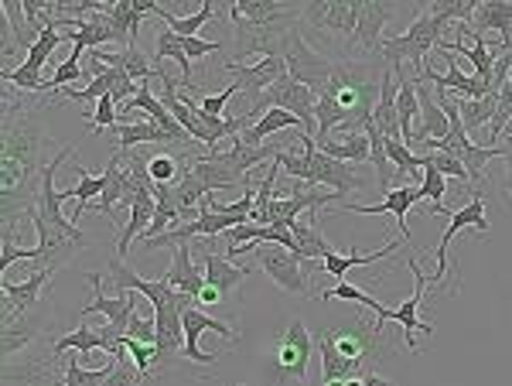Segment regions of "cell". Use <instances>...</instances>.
Returning <instances> with one entry per match:
<instances>
[{
    "mask_svg": "<svg viewBox=\"0 0 512 386\" xmlns=\"http://www.w3.org/2000/svg\"><path fill=\"white\" fill-rule=\"evenodd\" d=\"M41 110H28L24 103H7L4 113V144H0V209H4V240L18 219H28L35 209L41 171H45L48 134L38 120Z\"/></svg>",
    "mask_w": 512,
    "mask_h": 386,
    "instance_id": "6da1fadb",
    "label": "cell"
},
{
    "mask_svg": "<svg viewBox=\"0 0 512 386\" xmlns=\"http://www.w3.org/2000/svg\"><path fill=\"white\" fill-rule=\"evenodd\" d=\"M243 253H256V267L274 281L280 291L297 294V298H308L311 294V274H315V260L301 257V253H291L287 246L277 243H243L236 250H229L226 257H243Z\"/></svg>",
    "mask_w": 512,
    "mask_h": 386,
    "instance_id": "7a4b0ae2",
    "label": "cell"
},
{
    "mask_svg": "<svg viewBox=\"0 0 512 386\" xmlns=\"http://www.w3.org/2000/svg\"><path fill=\"white\" fill-rule=\"evenodd\" d=\"M444 28H448V21L437 18V14H431V11H424V14H417L414 24H410L403 35H386L383 45H379V55H383L393 69H403V65L410 62L417 69V79H420L427 59H431V48H437Z\"/></svg>",
    "mask_w": 512,
    "mask_h": 386,
    "instance_id": "3957f363",
    "label": "cell"
},
{
    "mask_svg": "<svg viewBox=\"0 0 512 386\" xmlns=\"http://www.w3.org/2000/svg\"><path fill=\"white\" fill-rule=\"evenodd\" d=\"M294 18H297V11L277 21H253V18H243V14L229 4V24H233V55H229V59L239 62V59H250V55H280V45L291 35Z\"/></svg>",
    "mask_w": 512,
    "mask_h": 386,
    "instance_id": "277c9868",
    "label": "cell"
},
{
    "mask_svg": "<svg viewBox=\"0 0 512 386\" xmlns=\"http://www.w3.org/2000/svg\"><path fill=\"white\" fill-rule=\"evenodd\" d=\"M407 267H410V274L417 277V291L410 294L403 305H396V308H386L383 301L373 308L376 311V325H373V335L376 332H383V325L386 322H396L403 328V335H407V346H410V352H417L420 346H417V332H424V335H434V325H427V322H420V305H424V291H427V284H434L431 277L420 270V264H417V257H410L407 260Z\"/></svg>",
    "mask_w": 512,
    "mask_h": 386,
    "instance_id": "5b68a950",
    "label": "cell"
},
{
    "mask_svg": "<svg viewBox=\"0 0 512 386\" xmlns=\"http://www.w3.org/2000/svg\"><path fill=\"white\" fill-rule=\"evenodd\" d=\"M270 106H280V110H291V113H297V117L304 120V127H315L318 123V117H315V106H318V93L311 86H304V82H297L294 76H280L274 86L267 89V93L260 96V100H256L250 110V120L256 123L263 117V113L270 110Z\"/></svg>",
    "mask_w": 512,
    "mask_h": 386,
    "instance_id": "8992f818",
    "label": "cell"
},
{
    "mask_svg": "<svg viewBox=\"0 0 512 386\" xmlns=\"http://www.w3.org/2000/svg\"><path fill=\"white\" fill-rule=\"evenodd\" d=\"M280 59L287 62V76H294L297 82L311 86L315 93L325 86L328 79H332V72H335V59L315 52L297 28H291V35H287L284 45H280Z\"/></svg>",
    "mask_w": 512,
    "mask_h": 386,
    "instance_id": "52a82bcc",
    "label": "cell"
},
{
    "mask_svg": "<svg viewBox=\"0 0 512 386\" xmlns=\"http://www.w3.org/2000/svg\"><path fill=\"white\" fill-rule=\"evenodd\" d=\"M311 349H315V342H311L308 325L301 318H294L291 328L274 342V356H270L274 359V373L284 376V380H304L311 369Z\"/></svg>",
    "mask_w": 512,
    "mask_h": 386,
    "instance_id": "ba28073f",
    "label": "cell"
},
{
    "mask_svg": "<svg viewBox=\"0 0 512 386\" xmlns=\"http://www.w3.org/2000/svg\"><path fill=\"white\" fill-rule=\"evenodd\" d=\"M55 322V311L48 301H38L35 308H28L24 315L18 318H7L4 322V332H0V352H4V359L11 363L18 352H24L35 339L45 335V328H52Z\"/></svg>",
    "mask_w": 512,
    "mask_h": 386,
    "instance_id": "9c48e42d",
    "label": "cell"
},
{
    "mask_svg": "<svg viewBox=\"0 0 512 386\" xmlns=\"http://www.w3.org/2000/svg\"><path fill=\"white\" fill-rule=\"evenodd\" d=\"M222 69H226L229 76H233L239 93L250 96V106H253L263 93H267L270 86H274V82H277L280 76H284V72H287V62L280 59V55H263V59H260V62H253V65H243V62H233V59H229L226 65H222Z\"/></svg>",
    "mask_w": 512,
    "mask_h": 386,
    "instance_id": "30bf717a",
    "label": "cell"
},
{
    "mask_svg": "<svg viewBox=\"0 0 512 386\" xmlns=\"http://www.w3.org/2000/svg\"><path fill=\"white\" fill-rule=\"evenodd\" d=\"M451 223L448 229H444V236H441V243H437V270L431 274V281H444L448 277V246L454 236L461 233V229H478V233H489V219H485V199H482V192H475L472 199H468L465 205H461L458 212H451Z\"/></svg>",
    "mask_w": 512,
    "mask_h": 386,
    "instance_id": "8fae6325",
    "label": "cell"
},
{
    "mask_svg": "<svg viewBox=\"0 0 512 386\" xmlns=\"http://www.w3.org/2000/svg\"><path fill=\"white\" fill-rule=\"evenodd\" d=\"M55 270L52 267H41V270H31L24 281H0V291H4V301H0V322H7V318H18L24 315L28 308H35L41 301V291L48 287V281H52Z\"/></svg>",
    "mask_w": 512,
    "mask_h": 386,
    "instance_id": "7c38bea8",
    "label": "cell"
},
{
    "mask_svg": "<svg viewBox=\"0 0 512 386\" xmlns=\"http://www.w3.org/2000/svg\"><path fill=\"white\" fill-rule=\"evenodd\" d=\"M410 205H424V188H420V185H396L383 202H376V205H352V202H342V209L359 212V216H396L403 240H410V226H407Z\"/></svg>",
    "mask_w": 512,
    "mask_h": 386,
    "instance_id": "4fadbf2b",
    "label": "cell"
},
{
    "mask_svg": "<svg viewBox=\"0 0 512 386\" xmlns=\"http://www.w3.org/2000/svg\"><path fill=\"white\" fill-rule=\"evenodd\" d=\"M311 185H328L338 195H349V192H359L366 182L355 175V164L338 161L332 154L321 151V147H315V151H311Z\"/></svg>",
    "mask_w": 512,
    "mask_h": 386,
    "instance_id": "5bb4252c",
    "label": "cell"
},
{
    "mask_svg": "<svg viewBox=\"0 0 512 386\" xmlns=\"http://www.w3.org/2000/svg\"><path fill=\"white\" fill-rule=\"evenodd\" d=\"M396 0H362V11H359V28H355V38L366 52H379L383 45V28L396 18Z\"/></svg>",
    "mask_w": 512,
    "mask_h": 386,
    "instance_id": "9a60e30c",
    "label": "cell"
},
{
    "mask_svg": "<svg viewBox=\"0 0 512 386\" xmlns=\"http://www.w3.org/2000/svg\"><path fill=\"white\" fill-rule=\"evenodd\" d=\"M86 281L93 284V301H89V305H82L79 315L86 318V315H93V311H99V315L110 318V325H117L120 332L127 335L130 318H134V311H137V291H117V298H106V294L99 291V277L96 274H89Z\"/></svg>",
    "mask_w": 512,
    "mask_h": 386,
    "instance_id": "2e32d148",
    "label": "cell"
},
{
    "mask_svg": "<svg viewBox=\"0 0 512 386\" xmlns=\"http://www.w3.org/2000/svg\"><path fill=\"white\" fill-rule=\"evenodd\" d=\"M192 250H195L192 243L175 246V260H171V267H168V274H164V281L175 287V291L192 294V298H198V291L205 287V270H198V267H195Z\"/></svg>",
    "mask_w": 512,
    "mask_h": 386,
    "instance_id": "e0dca14e",
    "label": "cell"
},
{
    "mask_svg": "<svg viewBox=\"0 0 512 386\" xmlns=\"http://www.w3.org/2000/svg\"><path fill=\"white\" fill-rule=\"evenodd\" d=\"M246 277H250V267H236L226 253H212V250L205 253V284L219 287L229 301H233V294L243 287Z\"/></svg>",
    "mask_w": 512,
    "mask_h": 386,
    "instance_id": "ac0fdd59",
    "label": "cell"
},
{
    "mask_svg": "<svg viewBox=\"0 0 512 386\" xmlns=\"http://www.w3.org/2000/svg\"><path fill=\"white\" fill-rule=\"evenodd\" d=\"M475 31H499V45L512 48V0H485L482 7L475 11V18L468 21Z\"/></svg>",
    "mask_w": 512,
    "mask_h": 386,
    "instance_id": "d6986e66",
    "label": "cell"
},
{
    "mask_svg": "<svg viewBox=\"0 0 512 386\" xmlns=\"http://www.w3.org/2000/svg\"><path fill=\"white\" fill-rule=\"evenodd\" d=\"M318 349H321V383H335V380H352V373L359 369V363L349 356H342V349L335 346V328L318 332Z\"/></svg>",
    "mask_w": 512,
    "mask_h": 386,
    "instance_id": "ffe728a7",
    "label": "cell"
},
{
    "mask_svg": "<svg viewBox=\"0 0 512 386\" xmlns=\"http://www.w3.org/2000/svg\"><path fill=\"white\" fill-rule=\"evenodd\" d=\"M291 229H294L297 253H301V257H308V260L321 257V260H325L328 253H335V246L328 243L325 236H321V216H318V209H308Z\"/></svg>",
    "mask_w": 512,
    "mask_h": 386,
    "instance_id": "44dd1931",
    "label": "cell"
},
{
    "mask_svg": "<svg viewBox=\"0 0 512 386\" xmlns=\"http://www.w3.org/2000/svg\"><path fill=\"white\" fill-rule=\"evenodd\" d=\"M396 93H400V86H396V76L393 69L383 72V82H379V103L373 110V123L379 130H383L390 141H396V137H403L400 130V110H396Z\"/></svg>",
    "mask_w": 512,
    "mask_h": 386,
    "instance_id": "7402d4cb",
    "label": "cell"
},
{
    "mask_svg": "<svg viewBox=\"0 0 512 386\" xmlns=\"http://www.w3.org/2000/svg\"><path fill=\"white\" fill-rule=\"evenodd\" d=\"M113 144H117V151H130L134 144H175V137H171L158 120L147 117L140 123H117Z\"/></svg>",
    "mask_w": 512,
    "mask_h": 386,
    "instance_id": "603a6c76",
    "label": "cell"
},
{
    "mask_svg": "<svg viewBox=\"0 0 512 386\" xmlns=\"http://www.w3.org/2000/svg\"><path fill=\"white\" fill-rule=\"evenodd\" d=\"M287 127H301V130H308V127H304V120L297 117V113H291V110H280V106H270V110L263 113V117L253 123V127H246L243 134H239V141H246V144L260 147V144H267V137H270V134H280V130H287Z\"/></svg>",
    "mask_w": 512,
    "mask_h": 386,
    "instance_id": "cb8c5ba5",
    "label": "cell"
},
{
    "mask_svg": "<svg viewBox=\"0 0 512 386\" xmlns=\"http://www.w3.org/2000/svg\"><path fill=\"white\" fill-rule=\"evenodd\" d=\"M396 86H400V93H396V110H400V130H403V141L410 144V137H414V120H417V113H420L417 79H410L403 69H396Z\"/></svg>",
    "mask_w": 512,
    "mask_h": 386,
    "instance_id": "d4e9b609",
    "label": "cell"
},
{
    "mask_svg": "<svg viewBox=\"0 0 512 386\" xmlns=\"http://www.w3.org/2000/svg\"><path fill=\"white\" fill-rule=\"evenodd\" d=\"M154 59L158 62H178V69H181V86H195V79H192V59H188V52H185V45H181V35H175L171 28H161V35H158V48H154Z\"/></svg>",
    "mask_w": 512,
    "mask_h": 386,
    "instance_id": "484cf974",
    "label": "cell"
},
{
    "mask_svg": "<svg viewBox=\"0 0 512 386\" xmlns=\"http://www.w3.org/2000/svg\"><path fill=\"white\" fill-rule=\"evenodd\" d=\"M400 240H390L383 246V250H373L366 257V253H349V257H342V253H328L325 260H321V264H325V274L328 277H345L349 274L352 267H366V264H376V260H383V257H390V253H396L400 250Z\"/></svg>",
    "mask_w": 512,
    "mask_h": 386,
    "instance_id": "4316f807",
    "label": "cell"
},
{
    "mask_svg": "<svg viewBox=\"0 0 512 386\" xmlns=\"http://www.w3.org/2000/svg\"><path fill=\"white\" fill-rule=\"evenodd\" d=\"M76 171H79V185L65 188V195H69V199H76V212L69 216L72 223H79L82 212H86L89 205L96 202V195H103V188H106V175H93L86 164H76Z\"/></svg>",
    "mask_w": 512,
    "mask_h": 386,
    "instance_id": "83f0119b",
    "label": "cell"
},
{
    "mask_svg": "<svg viewBox=\"0 0 512 386\" xmlns=\"http://www.w3.org/2000/svg\"><path fill=\"white\" fill-rule=\"evenodd\" d=\"M369 134V141H373V154H369V161H373V168H376V182H379V192L383 195H390L393 192V161H390V154H386V134L376 127L373 120L362 127Z\"/></svg>",
    "mask_w": 512,
    "mask_h": 386,
    "instance_id": "f1b7e54d",
    "label": "cell"
},
{
    "mask_svg": "<svg viewBox=\"0 0 512 386\" xmlns=\"http://www.w3.org/2000/svg\"><path fill=\"white\" fill-rule=\"evenodd\" d=\"M461 120H465L468 134H478L482 127H492L495 110H499V93H485L482 100H458Z\"/></svg>",
    "mask_w": 512,
    "mask_h": 386,
    "instance_id": "f546056e",
    "label": "cell"
},
{
    "mask_svg": "<svg viewBox=\"0 0 512 386\" xmlns=\"http://www.w3.org/2000/svg\"><path fill=\"white\" fill-rule=\"evenodd\" d=\"M158 18H164V24H168L175 35L188 38V35H198L205 24L216 18V7H212V0H205V7H198V11L188 14V18H178V14H171V11H164V7H158Z\"/></svg>",
    "mask_w": 512,
    "mask_h": 386,
    "instance_id": "4dcf8cb0",
    "label": "cell"
},
{
    "mask_svg": "<svg viewBox=\"0 0 512 386\" xmlns=\"http://www.w3.org/2000/svg\"><path fill=\"white\" fill-rule=\"evenodd\" d=\"M318 147L315 137L304 134V151L294 154V151H277V164L287 171V178H297V182H308L311 185V151Z\"/></svg>",
    "mask_w": 512,
    "mask_h": 386,
    "instance_id": "1f68e13d",
    "label": "cell"
},
{
    "mask_svg": "<svg viewBox=\"0 0 512 386\" xmlns=\"http://www.w3.org/2000/svg\"><path fill=\"white\" fill-rule=\"evenodd\" d=\"M69 349H76V352H93V349H103V335H99V328H86V325H79L76 332L62 335V339L55 342V346H52V356H55V359H62Z\"/></svg>",
    "mask_w": 512,
    "mask_h": 386,
    "instance_id": "d6a6232c",
    "label": "cell"
},
{
    "mask_svg": "<svg viewBox=\"0 0 512 386\" xmlns=\"http://www.w3.org/2000/svg\"><path fill=\"white\" fill-rule=\"evenodd\" d=\"M117 363H120V359H113V363L103 366V369H86L79 359H65L62 386H103L106 376L113 373V366H117Z\"/></svg>",
    "mask_w": 512,
    "mask_h": 386,
    "instance_id": "836d02e7",
    "label": "cell"
},
{
    "mask_svg": "<svg viewBox=\"0 0 512 386\" xmlns=\"http://www.w3.org/2000/svg\"><path fill=\"white\" fill-rule=\"evenodd\" d=\"M386 154H390L393 168L400 171V175H407V178H424V175H420V168H424V154H414V151H410L403 137H396V141H390V137H386Z\"/></svg>",
    "mask_w": 512,
    "mask_h": 386,
    "instance_id": "e575fe53",
    "label": "cell"
},
{
    "mask_svg": "<svg viewBox=\"0 0 512 386\" xmlns=\"http://www.w3.org/2000/svg\"><path fill=\"white\" fill-rule=\"evenodd\" d=\"M502 158V144L499 147H489V144H468L465 151H461V161H465L468 175H472V182L482 185L485 182V168H489V161Z\"/></svg>",
    "mask_w": 512,
    "mask_h": 386,
    "instance_id": "d590c367",
    "label": "cell"
},
{
    "mask_svg": "<svg viewBox=\"0 0 512 386\" xmlns=\"http://www.w3.org/2000/svg\"><path fill=\"white\" fill-rule=\"evenodd\" d=\"M233 7L243 18H253V21H277V18L294 14L291 7L280 4V0H233Z\"/></svg>",
    "mask_w": 512,
    "mask_h": 386,
    "instance_id": "8d00e7d4",
    "label": "cell"
},
{
    "mask_svg": "<svg viewBox=\"0 0 512 386\" xmlns=\"http://www.w3.org/2000/svg\"><path fill=\"white\" fill-rule=\"evenodd\" d=\"M0 79L14 82V89L21 93H48V82L41 79V69H31V65H14V69H0Z\"/></svg>",
    "mask_w": 512,
    "mask_h": 386,
    "instance_id": "74e56055",
    "label": "cell"
},
{
    "mask_svg": "<svg viewBox=\"0 0 512 386\" xmlns=\"http://www.w3.org/2000/svg\"><path fill=\"white\" fill-rule=\"evenodd\" d=\"M123 346H127L130 359H134V366L147 376V380H154V376L161 373V366H158V346H151V342H140V339H130V335L123 339Z\"/></svg>",
    "mask_w": 512,
    "mask_h": 386,
    "instance_id": "f35d334b",
    "label": "cell"
},
{
    "mask_svg": "<svg viewBox=\"0 0 512 386\" xmlns=\"http://www.w3.org/2000/svg\"><path fill=\"white\" fill-rule=\"evenodd\" d=\"M62 41H65V35H62L59 28H45V31H41V35L35 38V45L28 48V59H24V65H31V69H41V65L52 59V52L62 45Z\"/></svg>",
    "mask_w": 512,
    "mask_h": 386,
    "instance_id": "ab89813d",
    "label": "cell"
},
{
    "mask_svg": "<svg viewBox=\"0 0 512 386\" xmlns=\"http://www.w3.org/2000/svg\"><path fill=\"white\" fill-rule=\"evenodd\" d=\"M147 171H151L154 185H171L175 178L185 175V158H175V154H154L151 161H147Z\"/></svg>",
    "mask_w": 512,
    "mask_h": 386,
    "instance_id": "60d3db41",
    "label": "cell"
},
{
    "mask_svg": "<svg viewBox=\"0 0 512 386\" xmlns=\"http://www.w3.org/2000/svg\"><path fill=\"white\" fill-rule=\"evenodd\" d=\"M420 188H424V199H431V212L434 216H451L448 209H441V199L448 195V178L441 175L431 164H424V178H420Z\"/></svg>",
    "mask_w": 512,
    "mask_h": 386,
    "instance_id": "b9f144b4",
    "label": "cell"
},
{
    "mask_svg": "<svg viewBox=\"0 0 512 386\" xmlns=\"http://www.w3.org/2000/svg\"><path fill=\"white\" fill-rule=\"evenodd\" d=\"M424 164H431V168L441 171L444 178H458V182H472V175H468L465 161L458 158V154L451 151H424Z\"/></svg>",
    "mask_w": 512,
    "mask_h": 386,
    "instance_id": "7bdbcfd3",
    "label": "cell"
},
{
    "mask_svg": "<svg viewBox=\"0 0 512 386\" xmlns=\"http://www.w3.org/2000/svg\"><path fill=\"white\" fill-rule=\"evenodd\" d=\"M509 120H512V76L506 79V86L499 89V110H495V120L489 127V147H499L502 130H506Z\"/></svg>",
    "mask_w": 512,
    "mask_h": 386,
    "instance_id": "ee69618b",
    "label": "cell"
},
{
    "mask_svg": "<svg viewBox=\"0 0 512 386\" xmlns=\"http://www.w3.org/2000/svg\"><path fill=\"white\" fill-rule=\"evenodd\" d=\"M321 301H355V305H366L369 311H373L379 301L373 298V294H366V291H359L355 284L349 281H338L335 287H328V291H321Z\"/></svg>",
    "mask_w": 512,
    "mask_h": 386,
    "instance_id": "f6af8a7d",
    "label": "cell"
},
{
    "mask_svg": "<svg viewBox=\"0 0 512 386\" xmlns=\"http://www.w3.org/2000/svg\"><path fill=\"white\" fill-rule=\"evenodd\" d=\"M117 117H120V113H117V100H113V96L106 93L103 100L96 103V110L89 113L86 130H89V134H103L106 127H113V123H117Z\"/></svg>",
    "mask_w": 512,
    "mask_h": 386,
    "instance_id": "bcb514c9",
    "label": "cell"
},
{
    "mask_svg": "<svg viewBox=\"0 0 512 386\" xmlns=\"http://www.w3.org/2000/svg\"><path fill=\"white\" fill-rule=\"evenodd\" d=\"M48 246L38 240V246H14L11 240H4V250H0V267H4V274L11 270V264H18V260H45Z\"/></svg>",
    "mask_w": 512,
    "mask_h": 386,
    "instance_id": "7dc6e473",
    "label": "cell"
},
{
    "mask_svg": "<svg viewBox=\"0 0 512 386\" xmlns=\"http://www.w3.org/2000/svg\"><path fill=\"white\" fill-rule=\"evenodd\" d=\"M140 383H147V376L140 373V369L134 366V359H120L117 366H113V373L106 376V383L103 386H140Z\"/></svg>",
    "mask_w": 512,
    "mask_h": 386,
    "instance_id": "c3c4849f",
    "label": "cell"
},
{
    "mask_svg": "<svg viewBox=\"0 0 512 386\" xmlns=\"http://www.w3.org/2000/svg\"><path fill=\"white\" fill-rule=\"evenodd\" d=\"M127 335H130V339H140V342H151V346H158V318H154V311H151V315H140V311H134Z\"/></svg>",
    "mask_w": 512,
    "mask_h": 386,
    "instance_id": "681fc988",
    "label": "cell"
},
{
    "mask_svg": "<svg viewBox=\"0 0 512 386\" xmlns=\"http://www.w3.org/2000/svg\"><path fill=\"white\" fill-rule=\"evenodd\" d=\"M82 79V65H79V59H65L59 69H55V76L48 79V93H55V89H62V86H69V82H79Z\"/></svg>",
    "mask_w": 512,
    "mask_h": 386,
    "instance_id": "f907efd6",
    "label": "cell"
},
{
    "mask_svg": "<svg viewBox=\"0 0 512 386\" xmlns=\"http://www.w3.org/2000/svg\"><path fill=\"white\" fill-rule=\"evenodd\" d=\"M332 7H335V0H308L304 11H301V18H304V24H311L315 31H321L325 28V18L332 14Z\"/></svg>",
    "mask_w": 512,
    "mask_h": 386,
    "instance_id": "816d5d0a",
    "label": "cell"
},
{
    "mask_svg": "<svg viewBox=\"0 0 512 386\" xmlns=\"http://www.w3.org/2000/svg\"><path fill=\"white\" fill-rule=\"evenodd\" d=\"M335 346L342 349V356L355 359V363H362V356H366V339H359L355 332H338L335 328Z\"/></svg>",
    "mask_w": 512,
    "mask_h": 386,
    "instance_id": "f5cc1de1",
    "label": "cell"
},
{
    "mask_svg": "<svg viewBox=\"0 0 512 386\" xmlns=\"http://www.w3.org/2000/svg\"><path fill=\"white\" fill-rule=\"evenodd\" d=\"M236 93H239V89H236V82H233V86H226L219 96H205L202 93V96H198V103H202V110L209 113V117H222V113H226V103L233 100Z\"/></svg>",
    "mask_w": 512,
    "mask_h": 386,
    "instance_id": "db71d44e",
    "label": "cell"
},
{
    "mask_svg": "<svg viewBox=\"0 0 512 386\" xmlns=\"http://www.w3.org/2000/svg\"><path fill=\"white\" fill-rule=\"evenodd\" d=\"M181 45H185L188 59H205V55L219 52L222 41H205V38H198V35H188V38H181Z\"/></svg>",
    "mask_w": 512,
    "mask_h": 386,
    "instance_id": "11a10c76",
    "label": "cell"
},
{
    "mask_svg": "<svg viewBox=\"0 0 512 386\" xmlns=\"http://www.w3.org/2000/svg\"><path fill=\"white\" fill-rule=\"evenodd\" d=\"M134 7H137V14H158V0H134Z\"/></svg>",
    "mask_w": 512,
    "mask_h": 386,
    "instance_id": "9f6ffc18",
    "label": "cell"
},
{
    "mask_svg": "<svg viewBox=\"0 0 512 386\" xmlns=\"http://www.w3.org/2000/svg\"><path fill=\"white\" fill-rule=\"evenodd\" d=\"M362 380H366V386H393L390 380H386V376H379V373H366Z\"/></svg>",
    "mask_w": 512,
    "mask_h": 386,
    "instance_id": "6f0895ef",
    "label": "cell"
},
{
    "mask_svg": "<svg viewBox=\"0 0 512 386\" xmlns=\"http://www.w3.org/2000/svg\"><path fill=\"white\" fill-rule=\"evenodd\" d=\"M502 188H506V192L512 195V168L506 171V178H502Z\"/></svg>",
    "mask_w": 512,
    "mask_h": 386,
    "instance_id": "680465c9",
    "label": "cell"
},
{
    "mask_svg": "<svg viewBox=\"0 0 512 386\" xmlns=\"http://www.w3.org/2000/svg\"><path fill=\"white\" fill-rule=\"evenodd\" d=\"M345 386H366V380H355L352 376V380H345Z\"/></svg>",
    "mask_w": 512,
    "mask_h": 386,
    "instance_id": "91938a15",
    "label": "cell"
},
{
    "mask_svg": "<svg viewBox=\"0 0 512 386\" xmlns=\"http://www.w3.org/2000/svg\"><path fill=\"white\" fill-rule=\"evenodd\" d=\"M502 134H506V141H512V120L506 123V130H502Z\"/></svg>",
    "mask_w": 512,
    "mask_h": 386,
    "instance_id": "94428289",
    "label": "cell"
},
{
    "mask_svg": "<svg viewBox=\"0 0 512 386\" xmlns=\"http://www.w3.org/2000/svg\"><path fill=\"white\" fill-rule=\"evenodd\" d=\"M325 386H345V380H335V383H325Z\"/></svg>",
    "mask_w": 512,
    "mask_h": 386,
    "instance_id": "6125c7cd",
    "label": "cell"
},
{
    "mask_svg": "<svg viewBox=\"0 0 512 386\" xmlns=\"http://www.w3.org/2000/svg\"><path fill=\"white\" fill-rule=\"evenodd\" d=\"M48 386H62V383H59V380H55V383H48Z\"/></svg>",
    "mask_w": 512,
    "mask_h": 386,
    "instance_id": "be15d7a7",
    "label": "cell"
},
{
    "mask_svg": "<svg viewBox=\"0 0 512 386\" xmlns=\"http://www.w3.org/2000/svg\"><path fill=\"white\" fill-rule=\"evenodd\" d=\"M427 4H431V0H427Z\"/></svg>",
    "mask_w": 512,
    "mask_h": 386,
    "instance_id": "e7e4bbea",
    "label": "cell"
},
{
    "mask_svg": "<svg viewBox=\"0 0 512 386\" xmlns=\"http://www.w3.org/2000/svg\"><path fill=\"white\" fill-rule=\"evenodd\" d=\"M140 386H144V383H140Z\"/></svg>",
    "mask_w": 512,
    "mask_h": 386,
    "instance_id": "03108f58",
    "label": "cell"
},
{
    "mask_svg": "<svg viewBox=\"0 0 512 386\" xmlns=\"http://www.w3.org/2000/svg\"><path fill=\"white\" fill-rule=\"evenodd\" d=\"M239 386H243V383H239Z\"/></svg>",
    "mask_w": 512,
    "mask_h": 386,
    "instance_id": "003e7915",
    "label": "cell"
}]
</instances>
